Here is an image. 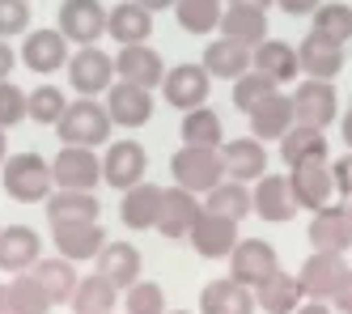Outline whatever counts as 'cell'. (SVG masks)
Wrapping results in <instances>:
<instances>
[{"label": "cell", "instance_id": "1", "mask_svg": "<svg viewBox=\"0 0 352 314\" xmlns=\"http://www.w3.org/2000/svg\"><path fill=\"white\" fill-rule=\"evenodd\" d=\"M111 136V115L102 102H94V98H81V102H68V111L60 115V140L64 145H102Z\"/></svg>", "mask_w": 352, "mask_h": 314}, {"label": "cell", "instance_id": "2", "mask_svg": "<svg viewBox=\"0 0 352 314\" xmlns=\"http://www.w3.org/2000/svg\"><path fill=\"white\" fill-rule=\"evenodd\" d=\"M174 182L187 191H212L221 174H225V162H221V149H204V145H183L174 153Z\"/></svg>", "mask_w": 352, "mask_h": 314}, {"label": "cell", "instance_id": "3", "mask_svg": "<svg viewBox=\"0 0 352 314\" xmlns=\"http://www.w3.org/2000/svg\"><path fill=\"white\" fill-rule=\"evenodd\" d=\"M52 166L43 162L38 153H17L5 162V191L21 204H34V200H47L52 196Z\"/></svg>", "mask_w": 352, "mask_h": 314}, {"label": "cell", "instance_id": "4", "mask_svg": "<svg viewBox=\"0 0 352 314\" xmlns=\"http://www.w3.org/2000/svg\"><path fill=\"white\" fill-rule=\"evenodd\" d=\"M280 268L276 264V251L263 242V238H242L234 251H230V276L246 289H259V284Z\"/></svg>", "mask_w": 352, "mask_h": 314}, {"label": "cell", "instance_id": "5", "mask_svg": "<svg viewBox=\"0 0 352 314\" xmlns=\"http://www.w3.org/2000/svg\"><path fill=\"white\" fill-rule=\"evenodd\" d=\"M52 178L60 182V187H68V191H94V182L102 178V162L94 157V149L68 145L52 162Z\"/></svg>", "mask_w": 352, "mask_h": 314}, {"label": "cell", "instance_id": "6", "mask_svg": "<svg viewBox=\"0 0 352 314\" xmlns=\"http://www.w3.org/2000/svg\"><path fill=\"white\" fill-rule=\"evenodd\" d=\"M60 34L81 43V47H94V39L107 34V9L98 0H64L60 5Z\"/></svg>", "mask_w": 352, "mask_h": 314}, {"label": "cell", "instance_id": "7", "mask_svg": "<svg viewBox=\"0 0 352 314\" xmlns=\"http://www.w3.org/2000/svg\"><path fill=\"white\" fill-rule=\"evenodd\" d=\"M111 76H115V60L107 51H98V47H81L77 56L68 60V81L81 98H94V94L111 90Z\"/></svg>", "mask_w": 352, "mask_h": 314}, {"label": "cell", "instance_id": "8", "mask_svg": "<svg viewBox=\"0 0 352 314\" xmlns=\"http://www.w3.org/2000/svg\"><path fill=\"white\" fill-rule=\"evenodd\" d=\"M191 247L204 255V259H221V255H230L234 247H238V221H230V217H221V213H199L195 217V225H191Z\"/></svg>", "mask_w": 352, "mask_h": 314}, {"label": "cell", "instance_id": "9", "mask_svg": "<svg viewBox=\"0 0 352 314\" xmlns=\"http://www.w3.org/2000/svg\"><path fill=\"white\" fill-rule=\"evenodd\" d=\"M144 170H148V157H144V145H136V140H119L102 157V178L111 182V187H119V191L144 182Z\"/></svg>", "mask_w": 352, "mask_h": 314}, {"label": "cell", "instance_id": "10", "mask_svg": "<svg viewBox=\"0 0 352 314\" xmlns=\"http://www.w3.org/2000/svg\"><path fill=\"white\" fill-rule=\"evenodd\" d=\"M336 90H331V81H301L297 85V94H293V119L297 123H306V127H327L336 119Z\"/></svg>", "mask_w": 352, "mask_h": 314}, {"label": "cell", "instance_id": "11", "mask_svg": "<svg viewBox=\"0 0 352 314\" xmlns=\"http://www.w3.org/2000/svg\"><path fill=\"white\" fill-rule=\"evenodd\" d=\"M107 115L111 123H123V127H144L153 119V94L132 81H119L107 90Z\"/></svg>", "mask_w": 352, "mask_h": 314}, {"label": "cell", "instance_id": "12", "mask_svg": "<svg viewBox=\"0 0 352 314\" xmlns=\"http://www.w3.org/2000/svg\"><path fill=\"white\" fill-rule=\"evenodd\" d=\"M162 90H166V102H170V107L195 111L199 102L208 98V68H204V64H179V68L166 72Z\"/></svg>", "mask_w": 352, "mask_h": 314}, {"label": "cell", "instance_id": "13", "mask_svg": "<svg viewBox=\"0 0 352 314\" xmlns=\"http://www.w3.org/2000/svg\"><path fill=\"white\" fill-rule=\"evenodd\" d=\"M348 272V264H344V255H331V251H314L306 264H301V293L306 297H318V302H327L336 293V284H340V276Z\"/></svg>", "mask_w": 352, "mask_h": 314}, {"label": "cell", "instance_id": "14", "mask_svg": "<svg viewBox=\"0 0 352 314\" xmlns=\"http://www.w3.org/2000/svg\"><path fill=\"white\" fill-rule=\"evenodd\" d=\"M331 166L327 162H306V166H293V174H289V191H293V200H297V208H318L331 200Z\"/></svg>", "mask_w": 352, "mask_h": 314}, {"label": "cell", "instance_id": "15", "mask_svg": "<svg viewBox=\"0 0 352 314\" xmlns=\"http://www.w3.org/2000/svg\"><path fill=\"white\" fill-rule=\"evenodd\" d=\"M297 64H301V72H310L314 81H331L344 68V43H331L322 34H306L297 47Z\"/></svg>", "mask_w": 352, "mask_h": 314}, {"label": "cell", "instance_id": "16", "mask_svg": "<svg viewBox=\"0 0 352 314\" xmlns=\"http://www.w3.org/2000/svg\"><path fill=\"white\" fill-rule=\"evenodd\" d=\"M199 213H204V208L195 204V191H187V187H170V191H162L157 229L166 233V238H187Z\"/></svg>", "mask_w": 352, "mask_h": 314}, {"label": "cell", "instance_id": "17", "mask_svg": "<svg viewBox=\"0 0 352 314\" xmlns=\"http://www.w3.org/2000/svg\"><path fill=\"white\" fill-rule=\"evenodd\" d=\"M310 242L314 251H331V255H344L352 247V221H348V208H331L322 204L314 221H310Z\"/></svg>", "mask_w": 352, "mask_h": 314}, {"label": "cell", "instance_id": "18", "mask_svg": "<svg viewBox=\"0 0 352 314\" xmlns=\"http://www.w3.org/2000/svg\"><path fill=\"white\" fill-rule=\"evenodd\" d=\"M115 72L123 76V81H132L140 90H153L162 85L166 76H162V56L153 47H144V43H128L119 51V60H115Z\"/></svg>", "mask_w": 352, "mask_h": 314}, {"label": "cell", "instance_id": "19", "mask_svg": "<svg viewBox=\"0 0 352 314\" xmlns=\"http://www.w3.org/2000/svg\"><path fill=\"white\" fill-rule=\"evenodd\" d=\"M52 233H56V247H60V255L64 259H94L98 251L107 247V233H102V225L98 221H68V225H52Z\"/></svg>", "mask_w": 352, "mask_h": 314}, {"label": "cell", "instance_id": "20", "mask_svg": "<svg viewBox=\"0 0 352 314\" xmlns=\"http://www.w3.org/2000/svg\"><path fill=\"white\" fill-rule=\"evenodd\" d=\"M217 25H221V34L230 39V43L255 51L263 43V34H267V13L263 9H250V5H230V9L221 13Z\"/></svg>", "mask_w": 352, "mask_h": 314}, {"label": "cell", "instance_id": "21", "mask_svg": "<svg viewBox=\"0 0 352 314\" xmlns=\"http://www.w3.org/2000/svg\"><path fill=\"white\" fill-rule=\"evenodd\" d=\"M250 68H255V72H263L267 81H276V85L293 81V76L301 72V64H297V51H293L289 43H280V39H263L255 51H250Z\"/></svg>", "mask_w": 352, "mask_h": 314}, {"label": "cell", "instance_id": "22", "mask_svg": "<svg viewBox=\"0 0 352 314\" xmlns=\"http://www.w3.org/2000/svg\"><path fill=\"white\" fill-rule=\"evenodd\" d=\"M38 233L30 225H9L0 229V268L5 272H26L38 264Z\"/></svg>", "mask_w": 352, "mask_h": 314}, {"label": "cell", "instance_id": "23", "mask_svg": "<svg viewBox=\"0 0 352 314\" xmlns=\"http://www.w3.org/2000/svg\"><path fill=\"white\" fill-rule=\"evenodd\" d=\"M21 60L34 72H56L68 64V39L60 30H34L26 43H21Z\"/></svg>", "mask_w": 352, "mask_h": 314}, {"label": "cell", "instance_id": "24", "mask_svg": "<svg viewBox=\"0 0 352 314\" xmlns=\"http://www.w3.org/2000/svg\"><path fill=\"white\" fill-rule=\"evenodd\" d=\"M98 272H102L115 289H132L140 280V251L132 242H107L98 251Z\"/></svg>", "mask_w": 352, "mask_h": 314}, {"label": "cell", "instance_id": "25", "mask_svg": "<svg viewBox=\"0 0 352 314\" xmlns=\"http://www.w3.org/2000/svg\"><path fill=\"white\" fill-rule=\"evenodd\" d=\"M157 213H162V187H153V182H136V187L123 191L119 217H123L128 229H153Z\"/></svg>", "mask_w": 352, "mask_h": 314}, {"label": "cell", "instance_id": "26", "mask_svg": "<svg viewBox=\"0 0 352 314\" xmlns=\"http://www.w3.org/2000/svg\"><path fill=\"white\" fill-rule=\"evenodd\" d=\"M221 162L225 170H230L238 182H250V178H263L267 170V153H263V140H230V145H221Z\"/></svg>", "mask_w": 352, "mask_h": 314}, {"label": "cell", "instance_id": "27", "mask_svg": "<svg viewBox=\"0 0 352 314\" xmlns=\"http://www.w3.org/2000/svg\"><path fill=\"white\" fill-rule=\"evenodd\" d=\"M255 200V213L263 217V221H289L293 213H297V200H293V191H289V178H280V174H263L259 178V191L250 196Z\"/></svg>", "mask_w": 352, "mask_h": 314}, {"label": "cell", "instance_id": "28", "mask_svg": "<svg viewBox=\"0 0 352 314\" xmlns=\"http://www.w3.org/2000/svg\"><path fill=\"white\" fill-rule=\"evenodd\" d=\"M301 297H306V293H301V280L289 276V272H280V268H276L255 289V306H263L267 314H293L301 306Z\"/></svg>", "mask_w": 352, "mask_h": 314}, {"label": "cell", "instance_id": "29", "mask_svg": "<svg viewBox=\"0 0 352 314\" xmlns=\"http://www.w3.org/2000/svg\"><path fill=\"white\" fill-rule=\"evenodd\" d=\"M199 306H204V314H255V293L230 276V280H212Z\"/></svg>", "mask_w": 352, "mask_h": 314}, {"label": "cell", "instance_id": "30", "mask_svg": "<svg viewBox=\"0 0 352 314\" xmlns=\"http://www.w3.org/2000/svg\"><path fill=\"white\" fill-rule=\"evenodd\" d=\"M107 34L119 39V47L144 43L148 34H153V13H148L144 5H136V0H128V5H119L115 13H107Z\"/></svg>", "mask_w": 352, "mask_h": 314}, {"label": "cell", "instance_id": "31", "mask_svg": "<svg viewBox=\"0 0 352 314\" xmlns=\"http://www.w3.org/2000/svg\"><path fill=\"white\" fill-rule=\"evenodd\" d=\"M280 157L289 166H306V162H327V136L322 127H306L297 123L280 136Z\"/></svg>", "mask_w": 352, "mask_h": 314}, {"label": "cell", "instance_id": "32", "mask_svg": "<svg viewBox=\"0 0 352 314\" xmlns=\"http://www.w3.org/2000/svg\"><path fill=\"white\" fill-rule=\"evenodd\" d=\"M293 127V98L285 94H267L255 111H250V132H255L259 140L267 136H285Z\"/></svg>", "mask_w": 352, "mask_h": 314}, {"label": "cell", "instance_id": "33", "mask_svg": "<svg viewBox=\"0 0 352 314\" xmlns=\"http://www.w3.org/2000/svg\"><path fill=\"white\" fill-rule=\"evenodd\" d=\"M47 221H52V225L98 221V200H94V191H68V187H60L56 196H47Z\"/></svg>", "mask_w": 352, "mask_h": 314}, {"label": "cell", "instance_id": "34", "mask_svg": "<svg viewBox=\"0 0 352 314\" xmlns=\"http://www.w3.org/2000/svg\"><path fill=\"white\" fill-rule=\"evenodd\" d=\"M204 68L208 76H225V81H238L242 72H250V47H238L230 39H217L204 51Z\"/></svg>", "mask_w": 352, "mask_h": 314}, {"label": "cell", "instance_id": "35", "mask_svg": "<svg viewBox=\"0 0 352 314\" xmlns=\"http://www.w3.org/2000/svg\"><path fill=\"white\" fill-rule=\"evenodd\" d=\"M34 276H38V284L47 289V297H52L56 306L72 302V293H77V284H81L77 272H72V259H38Z\"/></svg>", "mask_w": 352, "mask_h": 314}, {"label": "cell", "instance_id": "36", "mask_svg": "<svg viewBox=\"0 0 352 314\" xmlns=\"http://www.w3.org/2000/svg\"><path fill=\"white\" fill-rule=\"evenodd\" d=\"M56 302L47 297V289L38 284V276L30 272H17L13 280H9V314H47Z\"/></svg>", "mask_w": 352, "mask_h": 314}, {"label": "cell", "instance_id": "37", "mask_svg": "<svg viewBox=\"0 0 352 314\" xmlns=\"http://www.w3.org/2000/svg\"><path fill=\"white\" fill-rule=\"evenodd\" d=\"M208 213H221V217H230V221H242L246 213H255V200H250L246 191V182H217V187L208 191Z\"/></svg>", "mask_w": 352, "mask_h": 314}, {"label": "cell", "instance_id": "38", "mask_svg": "<svg viewBox=\"0 0 352 314\" xmlns=\"http://www.w3.org/2000/svg\"><path fill=\"white\" fill-rule=\"evenodd\" d=\"M115 297H119V289L102 272H94V276H85L77 284V293H72V310H77V314H102V310L115 306Z\"/></svg>", "mask_w": 352, "mask_h": 314}, {"label": "cell", "instance_id": "39", "mask_svg": "<svg viewBox=\"0 0 352 314\" xmlns=\"http://www.w3.org/2000/svg\"><path fill=\"white\" fill-rule=\"evenodd\" d=\"M179 9V25L187 34H208L221 21V0H174Z\"/></svg>", "mask_w": 352, "mask_h": 314}, {"label": "cell", "instance_id": "40", "mask_svg": "<svg viewBox=\"0 0 352 314\" xmlns=\"http://www.w3.org/2000/svg\"><path fill=\"white\" fill-rule=\"evenodd\" d=\"M221 119H217V111H208V107H195V111H187V119H183V140L187 145H204V149H221Z\"/></svg>", "mask_w": 352, "mask_h": 314}, {"label": "cell", "instance_id": "41", "mask_svg": "<svg viewBox=\"0 0 352 314\" xmlns=\"http://www.w3.org/2000/svg\"><path fill=\"white\" fill-rule=\"evenodd\" d=\"M314 34L331 39V43H348L352 39V5H318L314 9Z\"/></svg>", "mask_w": 352, "mask_h": 314}, {"label": "cell", "instance_id": "42", "mask_svg": "<svg viewBox=\"0 0 352 314\" xmlns=\"http://www.w3.org/2000/svg\"><path fill=\"white\" fill-rule=\"evenodd\" d=\"M68 111V102L56 85H38L34 94H26V115L34 123H60V115Z\"/></svg>", "mask_w": 352, "mask_h": 314}, {"label": "cell", "instance_id": "43", "mask_svg": "<svg viewBox=\"0 0 352 314\" xmlns=\"http://www.w3.org/2000/svg\"><path fill=\"white\" fill-rule=\"evenodd\" d=\"M267 94H276V81H267L263 72H255V68H250V72H242L238 81H234V107L250 115V111H255V107H259V102H263Z\"/></svg>", "mask_w": 352, "mask_h": 314}, {"label": "cell", "instance_id": "44", "mask_svg": "<svg viewBox=\"0 0 352 314\" xmlns=\"http://www.w3.org/2000/svg\"><path fill=\"white\" fill-rule=\"evenodd\" d=\"M128 314H166V293L153 280H136L128 289Z\"/></svg>", "mask_w": 352, "mask_h": 314}, {"label": "cell", "instance_id": "45", "mask_svg": "<svg viewBox=\"0 0 352 314\" xmlns=\"http://www.w3.org/2000/svg\"><path fill=\"white\" fill-rule=\"evenodd\" d=\"M30 25V0H0V39L21 34Z\"/></svg>", "mask_w": 352, "mask_h": 314}, {"label": "cell", "instance_id": "46", "mask_svg": "<svg viewBox=\"0 0 352 314\" xmlns=\"http://www.w3.org/2000/svg\"><path fill=\"white\" fill-rule=\"evenodd\" d=\"M21 119H26V94L9 81H0V127H13Z\"/></svg>", "mask_w": 352, "mask_h": 314}, {"label": "cell", "instance_id": "47", "mask_svg": "<svg viewBox=\"0 0 352 314\" xmlns=\"http://www.w3.org/2000/svg\"><path fill=\"white\" fill-rule=\"evenodd\" d=\"M331 182H336V187H340L348 200H352V153H348V157H340V162L331 166Z\"/></svg>", "mask_w": 352, "mask_h": 314}, {"label": "cell", "instance_id": "48", "mask_svg": "<svg viewBox=\"0 0 352 314\" xmlns=\"http://www.w3.org/2000/svg\"><path fill=\"white\" fill-rule=\"evenodd\" d=\"M331 302H336V310H344V314H352V268L340 276V284H336V293H331Z\"/></svg>", "mask_w": 352, "mask_h": 314}, {"label": "cell", "instance_id": "49", "mask_svg": "<svg viewBox=\"0 0 352 314\" xmlns=\"http://www.w3.org/2000/svg\"><path fill=\"white\" fill-rule=\"evenodd\" d=\"M276 5H280L289 17H301V13H314V9L322 5V0H276Z\"/></svg>", "mask_w": 352, "mask_h": 314}, {"label": "cell", "instance_id": "50", "mask_svg": "<svg viewBox=\"0 0 352 314\" xmlns=\"http://www.w3.org/2000/svg\"><path fill=\"white\" fill-rule=\"evenodd\" d=\"M9 72H13V47H9L5 39H0V81H5Z\"/></svg>", "mask_w": 352, "mask_h": 314}, {"label": "cell", "instance_id": "51", "mask_svg": "<svg viewBox=\"0 0 352 314\" xmlns=\"http://www.w3.org/2000/svg\"><path fill=\"white\" fill-rule=\"evenodd\" d=\"M293 314H331V310H327V302H318V297H310L306 306H297Z\"/></svg>", "mask_w": 352, "mask_h": 314}, {"label": "cell", "instance_id": "52", "mask_svg": "<svg viewBox=\"0 0 352 314\" xmlns=\"http://www.w3.org/2000/svg\"><path fill=\"white\" fill-rule=\"evenodd\" d=\"M136 5H144L148 13H157V9H170V5H174V0H136Z\"/></svg>", "mask_w": 352, "mask_h": 314}, {"label": "cell", "instance_id": "53", "mask_svg": "<svg viewBox=\"0 0 352 314\" xmlns=\"http://www.w3.org/2000/svg\"><path fill=\"white\" fill-rule=\"evenodd\" d=\"M230 5H250V9H263V13H267L272 0H230Z\"/></svg>", "mask_w": 352, "mask_h": 314}, {"label": "cell", "instance_id": "54", "mask_svg": "<svg viewBox=\"0 0 352 314\" xmlns=\"http://www.w3.org/2000/svg\"><path fill=\"white\" fill-rule=\"evenodd\" d=\"M0 162H9V136H5V127H0Z\"/></svg>", "mask_w": 352, "mask_h": 314}, {"label": "cell", "instance_id": "55", "mask_svg": "<svg viewBox=\"0 0 352 314\" xmlns=\"http://www.w3.org/2000/svg\"><path fill=\"white\" fill-rule=\"evenodd\" d=\"M0 314H9V284H0Z\"/></svg>", "mask_w": 352, "mask_h": 314}, {"label": "cell", "instance_id": "56", "mask_svg": "<svg viewBox=\"0 0 352 314\" xmlns=\"http://www.w3.org/2000/svg\"><path fill=\"white\" fill-rule=\"evenodd\" d=\"M344 140H348V145H352V111H348V115H344Z\"/></svg>", "mask_w": 352, "mask_h": 314}, {"label": "cell", "instance_id": "57", "mask_svg": "<svg viewBox=\"0 0 352 314\" xmlns=\"http://www.w3.org/2000/svg\"><path fill=\"white\" fill-rule=\"evenodd\" d=\"M170 314H191V310H170Z\"/></svg>", "mask_w": 352, "mask_h": 314}, {"label": "cell", "instance_id": "58", "mask_svg": "<svg viewBox=\"0 0 352 314\" xmlns=\"http://www.w3.org/2000/svg\"><path fill=\"white\" fill-rule=\"evenodd\" d=\"M348 221H352V204H348Z\"/></svg>", "mask_w": 352, "mask_h": 314}, {"label": "cell", "instance_id": "59", "mask_svg": "<svg viewBox=\"0 0 352 314\" xmlns=\"http://www.w3.org/2000/svg\"><path fill=\"white\" fill-rule=\"evenodd\" d=\"M102 314H111V310H102Z\"/></svg>", "mask_w": 352, "mask_h": 314}]
</instances>
